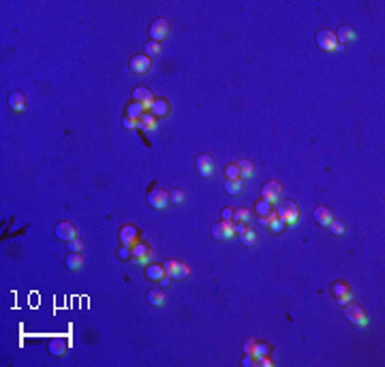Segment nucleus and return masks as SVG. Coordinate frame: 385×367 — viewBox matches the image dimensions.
<instances>
[{
	"instance_id": "f257e3e1",
	"label": "nucleus",
	"mask_w": 385,
	"mask_h": 367,
	"mask_svg": "<svg viewBox=\"0 0 385 367\" xmlns=\"http://www.w3.org/2000/svg\"><path fill=\"white\" fill-rule=\"evenodd\" d=\"M276 216L282 220L285 224H296L299 220V207L296 201H280L276 209Z\"/></svg>"
},
{
	"instance_id": "f03ea898",
	"label": "nucleus",
	"mask_w": 385,
	"mask_h": 367,
	"mask_svg": "<svg viewBox=\"0 0 385 367\" xmlns=\"http://www.w3.org/2000/svg\"><path fill=\"white\" fill-rule=\"evenodd\" d=\"M146 201H148V205H150V207H154V209H165V207H167V205L171 203V199H169V194L165 192L163 188L150 186Z\"/></svg>"
},
{
	"instance_id": "7ed1b4c3",
	"label": "nucleus",
	"mask_w": 385,
	"mask_h": 367,
	"mask_svg": "<svg viewBox=\"0 0 385 367\" xmlns=\"http://www.w3.org/2000/svg\"><path fill=\"white\" fill-rule=\"evenodd\" d=\"M163 267H165V273H167L171 280H184V278H189V273H191V269H189V265H186V263L174 261V258L165 261Z\"/></svg>"
},
{
	"instance_id": "20e7f679",
	"label": "nucleus",
	"mask_w": 385,
	"mask_h": 367,
	"mask_svg": "<svg viewBox=\"0 0 385 367\" xmlns=\"http://www.w3.org/2000/svg\"><path fill=\"white\" fill-rule=\"evenodd\" d=\"M169 30H171V26H169V21L165 19V17H158V19H154L152 24H150V30H148V34H150V41H157V43H160L165 39V36L169 34Z\"/></svg>"
},
{
	"instance_id": "39448f33",
	"label": "nucleus",
	"mask_w": 385,
	"mask_h": 367,
	"mask_svg": "<svg viewBox=\"0 0 385 367\" xmlns=\"http://www.w3.org/2000/svg\"><path fill=\"white\" fill-rule=\"evenodd\" d=\"M317 45L321 51H336L338 50V41H336V32H332L328 28L317 32Z\"/></svg>"
},
{
	"instance_id": "423d86ee",
	"label": "nucleus",
	"mask_w": 385,
	"mask_h": 367,
	"mask_svg": "<svg viewBox=\"0 0 385 367\" xmlns=\"http://www.w3.org/2000/svg\"><path fill=\"white\" fill-rule=\"evenodd\" d=\"M345 316L351 325H357V327H366L368 325V314L364 312V307L355 305V303H349L345 307Z\"/></svg>"
},
{
	"instance_id": "0eeeda50",
	"label": "nucleus",
	"mask_w": 385,
	"mask_h": 367,
	"mask_svg": "<svg viewBox=\"0 0 385 367\" xmlns=\"http://www.w3.org/2000/svg\"><path fill=\"white\" fill-rule=\"evenodd\" d=\"M128 68H131V73H135V75H146L150 68H152L150 56H146V53H135V56L131 58V62H128Z\"/></svg>"
},
{
	"instance_id": "6e6552de",
	"label": "nucleus",
	"mask_w": 385,
	"mask_h": 367,
	"mask_svg": "<svg viewBox=\"0 0 385 367\" xmlns=\"http://www.w3.org/2000/svg\"><path fill=\"white\" fill-rule=\"evenodd\" d=\"M53 233H56V237L60 241H73V239H77V226H75L73 222H58L56 224V229H53Z\"/></svg>"
},
{
	"instance_id": "1a4fd4ad",
	"label": "nucleus",
	"mask_w": 385,
	"mask_h": 367,
	"mask_svg": "<svg viewBox=\"0 0 385 367\" xmlns=\"http://www.w3.org/2000/svg\"><path fill=\"white\" fill-rule=\"evenodd\" d=\"M139 229L135 224H124L120 231H118V239H120V244L122 246H133V244H137L139 241Z\"/></svg>"
},
{
	"instance_id": "9d476101",
	"label": "nucleus",
	"mask_w": 385,
	"mask_h": 367,
	"mask_svg": "<svg viewBox=\"0 0 385 367\" xmlns=\"http://www.w3.org/2000/svg\"><path fill=\"white\" fill-rule=\"evenodd\" d=\"M195 167H197V173H199L201 177H212L214 175V167H216V163H214V158L210 154H201L199 158H197V163H195Z\"/></svg>"
},
{
	"instance_id": "9b49d317",
	"label": "nucleus",
	"mask_w": 385,
	"mask_h": 367,
	"mask_svg": "<svg viewBox=\"0 0 385 367\" xmlns=\"http://www.w3.org/2000/svg\"><path fill=\"white\" fill-rule=\"evenodd\" d=\"M150 256H152V248H150L148 244H141V241H137V244L133 246V250H131V261L135 263V265H143V263H146Z\"/></svg>"
},
{
	"instance_id": "f8f14e48",
	"label": "nucleus",
	"mask_w": 385,
	"mask_h": 367,
	"mask_svg": "<svg viewBox=\"0 0 385 367\" xmlns=\"http://www.w3.org/2000/svg\"><path fill=\"white\" fill-rule=\"evenodd\" d=\"M67 350H69V342L64 337H52L50 342H47V352H50L53 359L64 357Z\"/></svg>"
},
{
	"instance_id": "ddd939ff",
	"label": "nucleus",
	"mask_w": 385,
	"mask_h": 367,
	"mask_svg": "<svg viewBox=\"0 0 385 367\" xmlns=\"http://www.w3.org/2000/svg\"><path fill=\"white\" fill-rule=\"evenodd\" d=\"M282 194V186L278 182H267L263 188H261V199H265L267 203H276Z\"/></svg>"
},
{
	"instance_id": "4468645a",
	"label": "nucleus",
	"mask_w": 385,
	"mask_h": 367,
	"mask_svg": "<svg viewBox=\"0 0 385 367\" xmlns=\"http://www.w3.org/2000/svg\"><path fill=\"white\" fill-rule=\"evenodd\" d=\"M235 235V229H233V222H225V220H221V222H216L212 226V237L214 239H229V237Z\"/></svg>"
},
{
	"instance_id": "2eb2a0df",
	"label": "nucleus",
	"mask_w": 385,
	"mask_h": 367,
	"mask_svg": "<svg viewBox=\"0 0 385 367\" xmlns=\"http://www.w3.org/2000/svg\"><path fill=\"white\" fill-rule=\"evenodd\" d=\"M332 293H334V297H336V301H338L340 305H347L351 301V288H349V284L347 282H334V286H332Z\"/></svg>"
},
{
	"instance_id": "dca6fc26",
	"label": "nucleus",
	"mask_w": 385,
	"mask_h": 367,
	"mask_svg": "<svg viewBox=\"0 0 385 367\" xmlns=\"http://www.w3.org/2000/svg\"><path fill=\"white\" fill-rule=\"evenodd\" d=\"M131 99L135 100V102H139V105H143V107H146V109H150L157 96H154V94H152V92H150L148 88H141V85H139V88H135V90H133V96H131Z\"/></svg>"
},
{
	"instance_id": "f3484780",
	"label": "nucleus",
	"mask_w": 385,
	"mask_h": 367,
	"mask_svg": "<svg viewBox=\"0 0 385 367\" xmlns=\"http://www.w3.org/2000/svg\"><path fill=\"white\" fill-rule=\"evenodd\" d=\"M315 220H317L319 226H330V222L334 220V214H332L330 207H325V205H321V207L315 209Z\"/></svg>"
},
{
	"instance_id": "a211bd4d",
	"label": "nucleus",
	"mask_w": 385,
	"mask_h": 367,
	"mask_svg": "<svg viewBox=\"0 0 385 367\" xmlns=\"http://www.w3.org/2000/svg\"><path fill=\"white\" fill-rule=\"evenodd\" d=\"M165 275H167V273H165L163 265H148L146 267V280H148V282H152V284H158Z\"/></svg>"
},
{
	"instance_id": "6ab92c4d",
	"label": "nucleus",
	"mask_w": 385,
	"mask_h": 367,
	"mask_svg": "<svg viewBox=\"0 0 385 367\" xmlns=\"http://www.w3.org/2000/svg\"><path fill=\"white\" fill-rule=\"evenodd\" d=\"M152 116L154 117H165V116H169V102H167V99H163V96H158V99H154V102H152Z\"/></svg>"
},
{
	"instance_id": "aec40b11",
	"label": "nucleus",
	"mask_w": 385,
	"mask_h": 367,
	"mask_svg": "<svg viewBox=\"0 0 385 367\" xmlns=\"http://www.w3.org/2000/svg\"><path fill=\"white\" fill-rule=\"evenodd\" d=\"M148 303L150 305H154V307H163L165 303H167V295H165V290L163 288H152L148 293Z\"/></svg>"
},
{
	"instance_id": "412c9836",
	"label": "nucleus",
	"mask_w": 385,
	"mask_h": 367,
	"mask_svg": "<svg viewBox=\"0 0 385 367\" xmlns=\"http://www.w3.org/2000/svg\"><path fill=\"white\" fill-rule=\"evenodd\" d=\"M64 265H67V269H71V271H82L84 256L79 254V252H69L67 258H64Z\"/></svg>"
},
{
	"instance_id": "4be33fe9",
	"label": "nucleus",
	"mask_w": 385,
	"mask_h": 367,
	"mask_svg": "<svg viewBox=\"0 0 385 367\" xmlns=\"http://www.w3.org/2000/svg\"><path fill=\"white\" fill-rule=\"evenodd\" d=\"M9 107L15 113H24L26 111V96L21 94V92H13V94L9 96Z\"/></svg>"
},
{
	"instance_id": "5701e85b",
	"label": "nucleus",
	"mask_w": 385,
	"mask_h": 367,
	"mask_svg": "<svg viewBox=\"0 0 385 367\" xmlns=\"http://www.w3.org/2000/svg\"><path fill=\"white\" fill-rule=\"evenodd\" d=\"M143 109H146L143 105H139V102L131 100V102H128V105L124 107V117H131V120H139V117H141V113H143Z\"/></svg>"
},
{
	"instance_id": "b1692460",
	"label": "nucleus",
	"mask_w": 385,
	"mask_h": 367,
	"mask_svg": "<svg viewBox=\"0 0 385 367\" xmlns=\"http://www.w3.org/2000/svg\"><path fill=\"white\" fill-rule=\"evenodd\" d=\"M242 190H244V180H225V192L227 194L238 197Z\"/></svg>"
},
{
	"instance_id": "393cba45",
	"label": "nucleus",
	"mask_w": 385,
	"mask_h": 367,
	"mask_svg": "<svg viewBox=\"0 0 385 367\" xmlns=\"http://www.w3.org/2000/svg\"><path fill=\"white\" fill-rule=\"evenodd\" d=\"M267 354H270V346H267V344H263V342H257L255 348H253V352H250V357L255 359V363H259V361L265 359Z\"/></svg>"
},
{
	"instance_id": "a878e982",
	"label": "nucleus",
	"mask_w": 385,
	"mask_h": 367,
	"mask_svg": "<svg viewBox=\"0 0 385 367\" xmlns=\"http://www.w3.org/2000/svg\"><path fill=\"white\" fill-rule=\"evenodd\" d=\"M157 126V117L152 116V113H141V117H139V131H152V128Z\"/></svg>"
},
{
	"instance_id": "bb28decb",
	"label": "nucleus",
	"mask_w": 385,
	"mask_h": 367,
	"mask_svg": "<svg viewBox=\"0 0 385 367\" xmlns=\"http://www.w3.org/2000/svg\"><path fill=\"white\" fill-rule=\"evenodd\" d=\"M255 212H257V216H270V214H274L272 212V203H267L265 199H259V201L255 203Z\"/></svg>"
},
{
	"instance_id": "cd10ccee",
	"label": "nucleus",
	"mask_w": 385,
	"mask_h": 367,
	"mask_svg": "<svg viewBox=\"0 0 385 367\" xmlns=\"http://www.w3.org/2000/svg\"><path fill=\"white\" fill-rule=\"evenodd\" d=\"M238 167H240V177H242V180L253 177L255 171H253V163H250V160H240Z\"/></svg>"
},
{
	"instance_id": "c85d7f7f",
	"label": "nucleus",
	"mask_w": 385,
	"mask_h": 367,
	"mask_svg": "<svg viewBox=\"0 0 385 367\" xmlns=\"http://www.w3.org/2000/svg\"><path fill=\"white\" fill-rule=\"evenodd\" d=\"M355 36H353V30L349 28V26H342V28L336 32V41L338 43H351Z\"/></svg>"
},
{
	"instance_id": "c756f323",
	"label": "nucleus",
	"mask_w": 385,
	"mask_h": 367,
	"mask_svg": "<svg viewBox=\"0 0 385 367\" xmlns=\"http://www.w3.org/2000/svg\"><path fill=\"white\" fill-rule=\"evenodd\" d=\"M240 241H242V246H253L255 241H257V233H255L253 229H248V226H246L244 233H240Z\"/></svg>"
},
{
	"instance_id": "7c9ffc66",
	"label": "nucleus",
	"mask_w": 385,
	"mask_h": 367,
	"mask_svg": "<svg viewBox=\"0 0 385 367\" xmlns=\"http://www.w3.org/2000/svg\"><path fill=\"white\" fill-rule=\"evenodd\" d=\"M328 229L332 231V233H334L336 237H340V235H345V231H347V226H345V222H342V220H338V218H334L330 222V226Z\"/></svg>"
},
{
	"instance_id": "2f4dec72",
	"label": "nucleus",
	"mask_w": 385,
	"mask_h": 367,
	"mask_svg": "<svg viewBox=\"0 0 385 367\" xmlns=\"http://www.w3.org/2000/svg\"><path fill=\"white\" fill-rule=\"evenodd\" d=\"M225 180H242V177H240V167H238V163L225 167Z\"/></svg>"
},
{
	"instance_id": "473e14b6",
	"label": "nucleus",
	"mask_w": 385,
	"mask_h": 367,
	"mask_svg": "<svg viewBox=\"0 0 385 367\" xmlns=\"http://www.w3.org/2000/svg\"><path fill=\"white\" fill-rule=\"evenodd\" d=\"M285 222H282V220L280 218H278V216H274V218H272V222H270V226H267V229H270L272 231V233H274V235H280L282 233V231H285Z\"/></svg>"
},
{
	"instance_id": "72a5a7b5",
	"label": "nucleus",
	"mask_w": 385,
	"mask_h": 367,
	"mask_svg": "<svg viewBox=\"0 0 385 367\" xmlns=\"http://www.w3.org/2000/svg\"><path fill=\"white\" fill-rule=\"evenodd\" d=\"M250 220V212L248 209H238V212H233V222H248Z\"/></svg>"
},
{
	"instance_id": "f704fd0d",
	"label": "nucleus",
	"mask_w": 385,
	"mask_h": 367,
	"mask_svg": "<svg viewBox=\"0 0 385 367\" xmlns=\"http://www.w3.org/2000/svg\"><path fill=\"white\" fill-rule=\"evenodd\" d=\"M158 51H160V43H157V41H148L146 43V50H143L146 56H157Z\"/></svg>"
},
{
	"instance_id": "c9c22d12",
	"label": "nucleus",
	"mask_w": 385,
	"mask_h": 367,
	"mask_svg": "<svg viewBox=\"0 0 385 367\" xmlns=\"http://www.w3.org/2000/svg\"><path fill=\"white\" fill-rule=\"evenodd\" d=\"M169 199H171V203H182V201H184V190L175 188V190L169 194Z\"/></svg>"
},
{
	"instance_id": "e433bc0d",
	"label": "nucleus",
	"mask_w": 385,
	"mask_h": 367,
	"mask_svg": "<svg viewBox=\"0 0 385 367\" xmlns=\"http://www.w3.org/2000/svg\"><path fill=\"white\" fill-rule=\"evenodd\" d=\"M221 218L225 220V222H233V209H229V207L221 209Z\"/></svg>"
},
{
	"instance_id": "4c0bfd02",
	"label": "nucleus",
	"mask_w": 385,
	"mask_h": 367,
	"mask_svg": "<svg viewBox=\"0 0 385 367\" xmlns=\"http://www.w3.org/2000/svg\"><path fill=\"white\" fill-rule=\"evenodd\" d=\"M118 258H122V261L131 258V248H128V246H120V250H118Z\"/></svg>"
},
{
	"instance_id": "58836bf2",
	"label": "nucleus",
	"mask_w": 385,
	"mask_h": 367,
	"mask_svg": "<svg viewBox=\"0 0 385 367\" xmlns=\"http://www.w3.org/2000/svg\"><path fill=\"white\" fill-rule=\"evenodd\" d=\"M82 248H84V244H82L79 239L69 241V252H82Z\"/></svg>"
},
{
	"instance_id": "ea45409f",
	"label": "nucleus",
	"mask_w": 385,
	"mask_h": 367,
	"mask_svg": "<svg viewBox=\"0 0 385 367\" xmlns=\"http://www.w3.org/2000/svg\"><path fill=\"white\" fill-rule=\"evenodd\" d=\"M255 344H257V339H248V342L244 344V354H250V352H253Z\"/></svg>"
},
{
	"instance_id": "a19ab883",
	"label": "nucleus",
	"mask_w": 385,
	"mask_h": 367,
	"mask_svg": "<svg viewBox=\"0 0 385 367\" xmlns=\"http://www.w3.org/2000/svg\"><path fill=\"white\" fill-rule=\"evenodd\" d=\"M274 216H276V214H270V216H261V218H259V222L263 224V226H270V222H272V218H274Z\"/></svg>"
},
{
	"instance_id": "79ce46f5",
	"label": "nucleus",
	"mask_w": 385,
	"mask_h": 367,
	"mask_svg": "<svg viewBox=\"0 0 385 367\" xmlns=\"http://www.w3.org/2000/svg\"><path fill=\"white\" fill-rule=\"evenodd\" d=\"M122 126H126V128H135V120H131V117H122Z\"/></svg>"
},
{
	"instance_id": "37998d69",
	"label": "nucleus",
	"mask_w": 385,
	"mask_h": 367,
	"mask_svg": "<svg viewBox=\"0 0 385 367\" xmlns=\"http://www.w3.org/2000/svg\"><path fill=\"white\" fill-rule=\"evenodd\" d=\"M253 363H255V359L250 357V354H246V357L242 359V365H253Z\"/></svg>"
},
{
	"instance_id": "c03bdc74",
	"label": "nucleus",
	"mask_w": 385,
	"mask_h": 367,
	"mask_svg": "<svg viewBox=\"0 0 385 367\" xmlns=\"http://www.w3.org/2000/svg\"><path fill=\"white\" fill-rule=\"evenodd\" d=\"M169 280H171V278H169V275H165V278H163V280H160V286H167V284H169Z\"/></svg>"
}]
</instances>
